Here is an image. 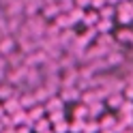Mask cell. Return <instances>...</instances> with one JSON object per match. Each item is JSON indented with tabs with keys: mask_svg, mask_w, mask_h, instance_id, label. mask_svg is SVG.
Here are the masks:
<instances>
[{
	"mask_svg": "<svg viewBox=\"0 0 133 133\" xmlns=\"http://www.w3.org/2000/svg\"><path fill=\"white\" fill-rule=\"evenodd\" d=\"M99 19H101V15H99L97 11H95V13H92V11H90V13H84V24H86V26H97Z\"/></svg>",
	"mask_w": 133,
	"mask_h": 133,
	"instance_id": "cell-1",
	"label": "cell"
},
{
	"mask_svg": "<svg viewBox=\"0 0 133 133\" xmlns=\"http://www.w3.org/2000/svg\"><path fill=\"white\" fill-rule=\"evenodd\" d=\"M69 17H71V24H77V22H82L84 19V9H71V13H69Z\"/></svg>",
	"mask_w": 133,
	"mask_h": 133,
	"instance_id": "cell-2",
	"label": "cell"
},
{
	"mask_svg": "<svg viewBox=\"0 0 133 133\" xmlns=\"http://www.w3.org/2000/svg\"><path fill=\"white\" fill-rule=\"evenodd\" d=\"M56 26H71V17H69V15H66V13H58L56 15Z\"/></svg>",
	"mask_w": 133,
	"mask_h": 133,
	"instance_id": "cell-3",
	"label": "cell"
},
{
	"mask_svg": "<svg viewBox=\"0 0 133 133\" xmlns=\"http://www.w3.org/2000/svg\"><path fill=\"white\" fill-rule=\"evenodd\" d=\"M99 15H101V19H110V17H114V15H116V11H114V6L107 4V6H103V9L99 11Z\"/></svg>",
	"mask_w": 133,
	"mask_h": 133,
	"instance_id": "cell-4",
	"label": "cell"
}]
</instances>
